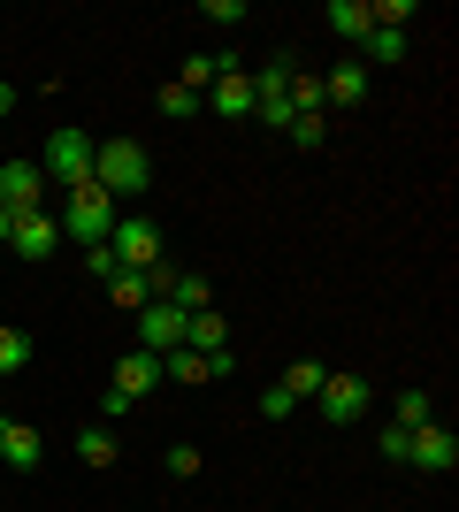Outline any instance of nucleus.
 <instances>
[{
  "mask_svg": "<svg viewBox=\"0 0 459 512\" xmlns=\"http://www.w3.org/2000/svg\"><path fill=\"white\" fill-rule=\"evenodd\" d=\"M92 184H100L115 207H123V199H138V192L153 184L146 146H138V138H100V146H92Z\"/></svg>",
  "mask_w": 459,
  "mask_h": 512,
  "instance_id": "f257e3e1",
  "label": "nucleus"
},
{
  "mask_svg": "<svg viewBox=\"0 0 459 512\" xmlns=\"http://www.w3.org/2000/svg\"><path fill=\"white\" fill-rule=\"evenodd\" d=\"M115 199L100 192V184H77V192L62 199V207H54V222H62V237L69 245H77V253H85V245H108V230H115Z\"/></svg>",
  "mask_w": 459,
  "mask_h": 512,
  "instance_id": "f03ea898",
  "label": "nucleus"
},
{
  "mask_svg": "<svg viewBox=\"0 0 459 512\" xmlns=\"http://www.w3.org/2000/svg\"><path fill=\"white\" fill-rule=\"evenodd\" d=\"M108 253H115V268L146 276V268H161V260H169V245H161V222H153V214H115Z\"/></svg>",
  "mask_w": 459,
  "mask_h": 512,
  "instance_id": "7ed1b4c3",
  "label": "nucleus"
},
{
  "mask_svg": "<svg viewBox=\"0 0 459 512\" xmlns=\"http://www.w3.org/2000/svg\"><path fill=\"white\" fill-rule=\"evenodd\" d=\"M92 146H100V138H85L77 123H62V130H54V138L39 146V169H46V184H62V192L92 184Z\"/></svg>",
  "mask_w": 459,
  "mask_h": 512,
  "instance_id": "20e7f679",
  "label": "nucleus"
},
{
  "mask_svg": "<svg viewBox=\"0 0 459 512\" xmlns=\"http://www.w3.org/2000/svg\"><path fill=\"white\" fill-rule=\"evenodd\" d=\"M314 406H322V421H329V428H352V421H368L375 383H368V375H329V383L314 390Z\"/></svg>",
  "mask_w": 459,
  "mask_h": 512,
  "instance_id": "39448f33",
  "label": "nucleus"
},
{
  "mask_svg": "<svg viewBox=\"0 0 459 512\" xmlns=\"http://www.w3.org/2000/svg\"><path fill=\"white\" fill-rule=\"evenodd\" d=\"M46 192H54V184H46L39 161H0V207L8 214H39Z\"/></svg>",
  "mask_w": 459,
  "mask_h": 512,
  "instance_id": "423d86ee",
  "label": "nucleus"
},
{
  "mask_svg": "<svg viewBox=\"0 0 459 512\" xmlns=\"http://www.w3.org/2000/svg\"><path fill=\"white\" fill-rule=\"evenodd\" d=\"M8 245H16V260H54L62 253V222H54V207H39V214H16V230H8Z\"/></svg>",
  "mask_w": 459,
  "mask_h": 512,
  "instance_id": "0eeeda50",
  "label": "nucleus"
},
{
  "mask_svg": "<svg viewBox=\"0 0 459 512\" xmlns=\"http://www.w3.org/2000/svg\"><path fill=\"white\" fill-rule=\"evenodd\" d=\"M406 467H421V474H452L459 467V436L444 421H421L414 428V444H406Z\"/></svg>",
  "mask_w": 459,
  "mask_h": 512,
  "instance_id": "6e6552de",
  "label": "nucleus"
},
{
  "mask_svg": "<svg viewBox=\"0 0 459 512\" xmlns=\"http://www.w3.org/2000/svg\"><path fill=\"white\" fill-rule=\"evenodd\" d=\"M184 321H192V314H176L169 299L138 306V352H153V360H161V352H176V344H184Z\"/></svg>",
  "mask_w": 459,
  "mask_h": 512,
  "instance_id": "1a4fd4ad",
  "label": "nucleus"
},
{
  "mask_svg": "<svg viewBox=\"0 0 459 512\" xmlns=\"http://www.w3.org/2000/svg\"><path fill=\"white\" fill-rule=\"evenodd\" d=\"M207 107H215L222 123H245V115L261 107V92H253V77H245V69H222L215 85H207Z\"/></svg>",
  "mask_w": 459,
  "mask_h": 512,
  "instance_id": "9d476101",
  "label": "nucleus"
},
{
  "mask_svg": "<svg viewBox=\"0 0 459 512\" xmlns=\"http://www.w3.org/2000/svg\"><path fill=\"white\" fill-rule=\"evenodd\" d=\"M46 459V436L31 421H0V467H16V474H39Z\"/></svg>",
  "mask_w": 459,
  "mask_h": 512,
  "instance_id": "9b49d317",
  "label": "nucleus"
},
{
  "mask_svg": "<svg viewBox=\"0 0 459 512\" xmlns=\"http://www.w3.org/2000/svg\"><path fill=\"white\" fill-rule=\"evenodd\" d=\"M108 390H123V398H146V390H161V360H153V352H123V360H115V383Z\"/></svg>",
  "mask_w": 459,
  "mask_h": 512,
  "instance_id": "f8f14e48",
  "label": "nucleus"
},
{
  "mask_svg": "<svg viewBox=\"0 0 459 512\" xmlns=\"http://www.w3.org/2000/svg\"><path fill=\"white\" fill-rule=\"evenodd\" d=\"M368 85H375V77H368V69H360V62L345 54V62H337V69L322 77V100H329V107H360V100H368Z\"/></svg>",
  "mask_w": 459,
  "mask_h": 512,
  "instance_id": "ddd939ff",
  "label": "nucleus"
},
{
  "mask_svg": "<svg viewBox=\"0 0 459 512\" xmlns=\"http://www.w3.org/2000/svg\"><path fill=\"white\" fill-rule=\"evenodd\" d=\"M161 299H169L176 314H207V306H215V291H207V276H199V268H176Z\"/></svg>",
  "mask_w": 459,
  "mask_h": 512,
  "instance_id": "4468645a",
  "label": "nucleus"
},
{
  "mask_svg": "<svg viewBox=\"0 0 459 512\" xmlns=\"http://www.w3.org/2000/svg\"><path fill=\"white\" fill-rule=\"evenodd\" d=\"M352 62L368 69V77H375V69H398V62H406V31H368V39H360V54H352Z\"/></svg>",
  "mask_w": 459,
  "mask_h": 512,
  "instance_id": "2eb2a0df",
  "label": "nucleus"
},
{
  "mask_svg": "<svg viewBox=\"0 0 459 512\" xmlns=\"http://www.w3.org/2000/svg\"><path fill=\"white\" fill-rule=\"evenodd\" d=\"M161 383H215V367H207V352H192V344H176V352H161Z\"/></svg>",
  "mask_w": 459,
  "mask_h": 512,
  "instance_id": "dca6fc26",
  "label": "nucleus"
},
{
  "mask_svg": "<svg viewBox=\"0 0 459 512\" xmlns=\"http://www.w3.org/2000/svg\"><path fill=\"white\" fill-rule=\"evenodd\" d=\"M322 23L337 31V39H352V46H360V39L375 31V23H368V0H329V8H322Z\"/></svg>",
  "mask_w": 459,
  "mask_h": 512,
  "instance_id": "f3484780",
  "label": "nucleus"
},
{
  "mask_svg": "<svg viewBox=\"0 0 459 512\" xmlns=\"http://www.w3.org/2000/svg\"><path fill=\"white\" fill-rule=\"evenodd\" d=\"M184 344H192V352H222V344H230V321H222L215 306H207V314H192V321H184Z\"/></svg>",
  "mask_w": 459,
  "mask_h": 512,
  "instance_id": "a211bd4d",
  "label": "nucleus"
},
{
  "mask_svg": "<svg viewBox=\"0 0 459 512\" xmlns=\"http://www.w3.org/2000/svg\"><path fill=\"white\" fill-rule=\"evenodd\" d=\"M421 421H437V406H429V390H398V406H391V428H406V436H414Z\"/></svg>",
  "mask_w": 459,
  "mask_h": 512,
  "instance_id": "6ab92c4d",
  "label": "nucleus"
},
{
  "mask_svg": "<svg viewBox=\"0 0 459 512\" xmlns=\"http://www.w3.org/2000/svg\"><path fill=\"white\" fill-rule=\"evenodd\" d=\"M284 100H291V115H329V100H322V77H299V69H291Z\"/></svg>",
  "mask_w": 459,
  "mask_h": 512,
  "instance_id": "aec40b11",
  "label": "nucleus"
},
{
  "mask_svg": "<svg viewBox=\"0 0 459 512\" xmlns=\"http://www.w3.org/2000/svg\"><path fill=\"white\" fill-rule=\"evenodd\" d=\"M322 383H329V367H322V360H291V367H284V390L299 398V406H306V398H314Z\"/></svg>",
  "mask_w": 459,
  "mask_h": 512,
  "instance_id": "412c9836",
  "label": "nucleus"
},
{
  "mask_svg": "<svg viewBox=\"0 0 459 512\" xmlns=\"http://www.w3.org/2000/svg\"><path fill=\"white\" fill-rule=\"evenodd\" d=\"M115 451L123 444H115L108 428H77V459H85V467H115Z\"/></svg>",
  "mask_w": 459,
  "mask_h": 512,
  "instance_id": "4be33fe9",
  "label": "nucleus"
},
{
  "mask_svg": "<svg viewBox=\"0 0 459 512\" xmlns=\"http://www.w3.org/2000/svg\"><path fill=\"white\" fill-rule=\"evenodd\" d=\"M108 299L123 306V314H138V306H153V283H146V276H131V268H123V276L108 283Z\"/></svg>",
  "mask_w": 459,
  "mask_h": 512,
  "instance_id": "5701e85b",
  "label": "nucleus"
},
{
  "mask_svg": "<svg viewBox=\"0 0 459 512\" xmlns=\"http://www.w3.org/2000/svg\"><path fill=\"white\" fill-rule=\"evenodd\" d=\"M31 367V337L23 329H0V375H23Z\"/></svg>",
  "mask_w": 459,
  "mask_h": 512,
  "instance_id": "b1692460",
  "label": "nucleus"
},
{
  "mask_svg": "<svg viewBox=\"0 0 459 512\" xmlns=\"http://www.w3.org/2000/svg\"><path fill=\"white\" fill-rule=\"evenodd\" d=\"M176 85H184V92H207V85H215V54H192V62L176 69Z\"/></svg>",
  "mask_w": 459,
  "mask_h": 512,
  "instance_id": "393cba45",
  "label": "nucleus"
},
{
  "mask_svg": "<svg viewBox=\"0 0 459 512\" xmlns=\"http://www.w3.org/2000/svg\"><path fill=\"white\" fill-rule=\"evenodd\" d=\"M161 115H169V123H184V115H199V92H184V85H161Z\"/></svg>",
  "mask_w": 459,
  "mask_h": 512,
  "instance_id": "a878e982",
  "label": "nucleus"
},
{
  "mask_svg": "<svg viewBox=\"0 0 459 512\" xmlns=\"http://www.w3.org/2000/svg\"><path fill=\"white\" fill-rule=\"evenodd\" d=\"M284 138H291V146H306V153H314V146L329 138V123H322V115H299V123H291Z\"/></svg>",
  "mask_w": 459,
  "mask_h": 512,
  "instance_id": "bb28decb",
  "label": "nucleus"
},
{
  "mask_svg": "<svg viewBox=\"0 0 459 512\" xmlns=\"http://www.w3.org/2000/svg\"><path fill=\"white\" fill-rule=\"evenodd\" d=\"M77 260H85V276H100V283H115V276H123V268H115V253H108V245H85V253H77Z\"/></svg>",
  "mask_w": 459,
  "mask_h": 512,
  "instance_id": "cd10ccee",
  "label": "nucleus"
},
{
  "mask_svg": "<svg viewBox=\"0 0 459 512\" xmlns=\"http://www.w3.org/2000/svg\"><path fill=\"white\" fill-rule=\"evenodd\" d=\"M291 406H299V398H291L284 383H276V390H261V421H291Z\"/></svg>",
  "mask_w": 459,
  "mask_h": 512,
  "instance_id": "c85d7f7f",
  "label": "nucleus"
},
{
  "mask_svg": "<svg viewBox=\"0 0 459 512\" xmlns=\"http://www.w3.org/2000/svg\"><path fill=\"white\" fill-rule=\"evenodd\" d=\"M253 115H261L268 130H291V123H299V115H291V100H284V92H276V100H261V107H253Z\"/></svg>",
  "mask_w": 459,
  "mask_h": 512,
  "instance_id": "c756f323",
  "label": "nucleus"
},
{
  "mask_svg": "<svg viewBox=\"0 0 459 512\" xmlns=\"http://www.w3.org/2000/svg\"><path fill=\"white\" fill-rule=\"evenodd\" d=\"M169 474H176V482H192V474H199V444H169Z\"/></svg>",
  "mask_w": 459,
  "mask_h": 512,
  "instance_id": "7c9ffc66",
  "label": "nucleus"
},
{
  "mask_svg": "<svg viewBox=\"0 0 459 512\" xmlns=\"http://www.w3.org/2000/svg\"><path fill=\"white\" fill-rule=\"evenodd\" d=\"M406 444H414V436H406V428H391V421H383V444H375V451H383L391 467H406Z\"/></svg>",
  "mask_w": 459,
  "mask_h": 512,
  "instance_id": "2f4dec72",
  "label": "nucleus"
},
{
  "mask_svg": "<svg viewBox=\"0 0 459 512\" xmlns=\"http://www.w3.org/2000/svg\"><path fill=\"white\" fill-rule=\"evenodd\" d=\"M199 16H207V23H245V0H207Z\"/></svg>",
  "mask_w": 459,
  "mask_h": 512,
  "instance_id": "473e14b6",
  "label": "nucleus"
},
{
  "mask_svg": "<svg viewBox=\"0 0 459 512\" xmlns=\"http://www.w3.org/2000/svg\"><path fill=\"white\" fill-rule=\"evenodd\" d=\"M0 115H16V85H0Z\"/></svg>",
  "mask_w": 459,
  "mask_h": 512,
  "instance_id": "72a5a7b5",
  "label": "nucleus"
},
{
  "mask_svg": "<svg viewBox=\"0 0 459 512\" xmlns=\"http://www.w3.org/2000/svg\"><path fill=\"white\" fill-rule=\"evenodd\" d=\"M8 230H16V214H8V207H0V245H8Z\"/></svg>",
  "mask_w": 459,
  "mask_h": 512,
  "instance_id": "f704fd0d",
  "label": "nucleus"
}]
</instances>
